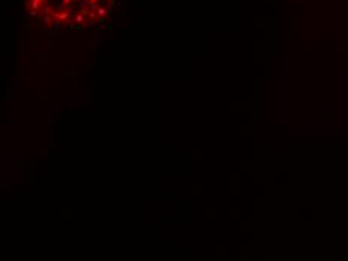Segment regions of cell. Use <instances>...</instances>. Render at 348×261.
Segmentation results:
<instances>
[]
</instances>
